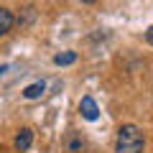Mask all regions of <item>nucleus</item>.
<instances>
[{
	"label": "nucleus",
	"mask_w": 153,
	"mask_h": 153,
	"mask_svg": "<svg viewBox=\"0 0 153 153\" xmlns=\"http://www.w3.org/2000/svg\"><path fill=\"white\" fill-rule=\"evenodd\" d=\"M146 151V135L138 125H123L115 138V153H143Z\"/></svg>",
	"instance_id": "1"
},
{
	"label": "nucleus",
	"mask_w": 153,
	"mask_h": 153,
	"mask_svg": "<svg viewBox=\"0 0 153 153\" xmlns=\"http://www.w3.org/2000/svg\"><path fill=\"white\" fill-rule=\"evenodd\" d=\"M79 112H82L84 120H97V115H100L97 102H94L92 97H82V102H79Z\"/></svg>",
	"instance_id": "2"
},
{
	"label": "nucleus",
	"mask_w": 153,
	"mask_h": 153,
	"mask_svg": "<svg viewBox=\"0 0 153 153\" xmlns=\"http://www.w3.org/2000/svg\"><path fill=\"white\" fill-rule=\"evenodd\" d=\"M33 143V130L31 128H21L16 135V151H28Z\"/></svg>",
	"instance_id": "3"
},
{
	"label": "nucleus",
	"mask_w": 153,
	"mask_h": 153,
	"mask_svg": "<svg viewBox=\"0 0 153 153\" xmlns=\"http://www.w3.org/2000/svg\"><path fill=\"white\" fill-rule=\"evenodd\" d=\"M16 26V18H13L10 10H5V8H0V36H5L10 28Z\"/></svg>",
	"instance_id": "4"
},
{
	"label": "nucleus",
	"mask_w": 153,
	"mask_h": 153,
	"mask_svg": "<svg viewBox=\"0 0 153 153\" xmlns=\"http://www.w3.org/2000/svg\"><path fill=\"white\" fill-rule=\"evenodd\" d=\"M44 92H46V84L44 82H36V84H28V87L23 89V97H26V100H38Z\"/></svg>",
	"instance_id": "5"
},
{
	"label": "nucleus",
	"mask_w": 153,
	"mask_h": 153,
	"mask_svg": "<svg viewBox=\"0 0 153 153\" xmlns=\"http://www.w3.org/2000/svg\"><path fill=\"white\" fill-rule=\"evenodd\" d=\"M66 153H84V140L82 135H69V140H66Z\"/></svg>",
	"instance_id": "6"
},
{
	"label": "nucleus",
	"mask_w": 153,
	"mask_h": 153,
	"mask_svg": "<svg viewBox=\"0 0 153 153\" xmlns=\"http://www.w3.org/2000/svg\"><path fill=\"white\" fill-rule=\"evenodd\" d=\"M74 61H76L74 51H64V54H56L54 56V64L56 66H69V64H74Z\"/></svg>",
	"instance_id": "7"
},
{
	"label": "nucleus",
	"mask_w": 153,
	"mask_h": 153,
	"mask_svg": "<svg viewBox=\"0 0 153 153\" xmlns=\"http://www.w3.org/2000/svg\"><path fill=\"white\" fill-rule=\"evenodd\" d=\"M146 38H148V44L153 46V26H151V28H148V31H146Z\"/></svg>",
	"instance_id": "8"
},
{
	"label": "nucleus",
	"mask_w": 153,
	"mask_h": 153,
	"mask_svg": "<svg viewBox=\"0 0 153 153\" xmlns=\"http://www.w3.org/2000/svg\"><path fill=\"white\" fill-rule=\"evenodd\" d=\"M82 3H87V5H92V3H97V0H82Z\"/></svg>",
	"instance_id": "9"
},
{
	"label": "nucleus",
	"mask_w": 153,
	"mask_h": 153,
	"mask_svg": "<svg viewBox=\"0 0 153 153\" xmlns=\"http://www.w3.org/2000/svg\"><path fill=\"white\" fill-rule=\"evenodd\" d=\"M5 69H8V66H0V74H3V71H5Z\"/></svg>",
	"instance_id": "10"
}]
</instances>
